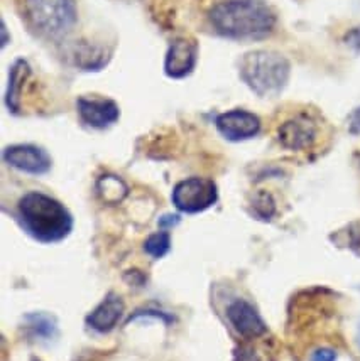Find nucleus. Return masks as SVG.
Returning <instances> with one entry per match:
<instances>
[{"mask_svg":"<svg viewBox=\"0 0 360 361\" xmlns=\"http://www.w3.org/2000/svg\"><path fill=\"white\" fill-rule=\"evenodd\" d=\"M254 209L263 220H269V218L276 213V204H274V200L271 197V195H268V192H260V195L257 196V200L254 201Z\"/></svg>","mask_w":360,"mask_h":361,"instance_id":"dca6fc26","label":"nucleus"},{"mask_svg":"<svg viewBox=\"0 0 360 361\" xmlns=\"http://www.w3.org/2000/svg\"><path fill=\"white\" fill-rule=\"evenodd\" d=\"M215 126L227 140L240 142L256 137L260 132V120L247 110H230L215 118Z\"/></svg>","mask_w":360,"mask_h":361,"instance_id":"6e6552de","label":"nucleus"},{"mask_svg":"<svg viewBox=\"0 0 360 361\" xmlns=\"http://www.w3.org/2000/svg\"><path fill=\"white\" fill-rule=\"evenodd\" d=\"M240 78L259 97H276L289 80L291 64L284 56L271 51H256L240 59Z\"/></svg>","mask_w":360,"mask_h":361,"instance_id":"7ed1b4c3","label":"nucleus"},{"mask_svg":"<svg viewBox=\"0 0 360 361\" xmlns=\"http://www.w3.org/2000/svg\"><path fill=\"white\" fill-rule=\"evenodd\" d=\"M178 223H179L178 214H164V216H162L161 220H160V226L166 231V230H168V228L178 225Z\"/></svg>","mask_w":360,"mask_h":361,"instance_id":"6ab92c4d","label":"nucleus"},{"mask_svg":"<svg viewBox=\"0 0 360 361\" xmlns=\"http://www.w3.org/2000/svg\"><path fill=\"white\" fill-rule=\"evenodd\" d=\"M20 226L41 243L61 242L71 233L73 218L68 208L53 196L32 191L20 197L17 204Z\"/></svg>","mask_w":360,"mask_h":361,"instance_id":"f03ea898","label":"nucleus"},{"mask_svg":"<svg viewBox=\"0 0 360 361\" xmlns=\"http://www.w3.org/2000/svg\"><path fill=\"white\" fill-rule=\"evenodd\" d=\"M198 61V46L190 39H174L164 58V71L169 78L181 80L190 76Z\"/></svg>","mask_w":360,"mask_h":361,"instance_id":"1a4fd4ad","label":"nucleus"},{"mask_svg":"<svg viewBox=\"0 0 360 361\" xmlns=\"http://www.w3.org/2000/svg\"><path fill=\"white\" fill-rule=\"evenodd\" d=\"M349 128H350V132H352L354 135L360 134V106L357 110H354L352 115H350Z\"/></svg>","mask_w":360,"mask_h":361,"instance_id":"a211bd4d","label":"nucleus"},{"mask_svg":"<svg viewBox=\"0 0 360 361\" xmlns=\"http://www.w3.org/2000/svg\"><path fill=\"white\" fill-rule=\"evenodd\" d=\"M25 328H28L29 336L40 339V341H48L53 339L58 333V326L54 317H51L44 312H32L25 316Z\"/></svg>","mask_w":360,"mask_h":361,"instance_id":"ddd939ff","label":"nucleus"},{"mask_svg":"<svg viewBox=\"0 0 360 361\" xmlns=\"http://www.w3.org/2000/svg\"><path fill=\"white\" fill-rule=\"evenodd\" d=\"M124 314V300L117 294H109L98 306L90 312L87 324L97 333L112 331Z\"/></svg>","mask_w":360,"mask_h":361,"instance_id":"f8f14e48","label":"nucleus"},{"mask_svg":"<svg viewBox=\"0 0 360 361\" xmlns=\"http://www.w3.org/2000/svg\"><path fill=\"white\" fill-rule=\"evenodd\" d=\"M218 200L217 184L210 179L190 178L176 184L173 191V204L181 213H201L212 208Z\"/></svg>","mask_w":360,"mask_h":361,"instance_id":"39448f33","label":"nucleus"},{"mask_svg":"<svg viewBox=\"0 0 360 361\" xmlns=\"http://www.w3.org/2000/svg\"><path fill=\"white\" fill-rule=\"evenodd\" d=\"M316 126L306 115H299L284 122L277 130V140L289 150H303L316 140Z\"/></svg>","mask_w":360,"mask_h":361,"instance_id":"9d476101","label":"nucleus"},{"mask_svg":"<svg viewBox=\"0 0 360 361\" xmlns=\"http://www.w3.org/2000/svg\"><path fill=\"white\" fill-rule=\"evenodd\" d=\"M98 195L109 203H115V201L124 200V196L127 195V186L122 179L115 178L112 174L104 176L98 180Z\"/></svg>","mask_w":360,"mask_h":361,"instance_id":"4468645a","label":"nucleus"},{"mask_svg":"<svg viewBox=\"0 0 360 361\" xmlns=\"http://www.w3.org/2000/svg\"><path fill=\"white\" fill-rule=\"evenodd\" d=\"M4 161L20 173L34 176L46 174L51 169V157L44 149L31 144L11 145L4 150Z\"/></svg>","mask_w":360,"mask_h":361,"instance_id":"423d86ee","label":"nucleus"},{"mask_svg":"<svg viewBox=\"0 0 360 361\" xmlns=\"http://www.w3.org/2000/svg\"><path fill=\"white\" fill-rule=\"evenodd\" d=\"M357 343H359V348H360V324H359V333H357Z\"/></svg>","mask_w":360,"mask_h":361,"instance_id":"aec40b11","label":"nucleus"},{"mask_svg":"<svg viewBox=\"0 0 360 361\" xmlns=\"http://www.w3.org/2000/svg\"><path fill=\"white\" fill-rule=\"evenodd\" d=\"M310 361H337V353L330 348H318L313 351Z\"/></svg>","mask_w":360,"mask_h":361,"instance_id":"f3484780","label":"nucleus"},{"mask_svg":"<svg viewBox=\"0 0 360 361\" xmlns=\"http://www.w3.org/2000/svg\"><path fill=\"white\" fill-rule=\"evenodd\" d=\"M208 20L218 36L239 41L264 39L276 25V16L263 0H222L210 8Z\"/></svg>","mask_w":360,"mask_h":361,"instance_id":"f257e3e1","label":"nucleus"},{"mask_svg":"<svg viewBox=\"0 0 360 361\" xmlns=\"http://www.w3.org/2000/svg\"><path fill=\"white\" fill-rule=\"evenodd\" d=\"M80 120L85 126L104 130L119 120V106L114 100L102 97H81L76 102Z\"/></svg>","mask_w":360,"mask_h":361,"instance_id":"0eeeda50","label":"nucleus"},{"mask_svg":"<svg viewBox=\"0 0 360 361\" xmlns=\"http://www.w3.org/2000/svg\"><path fill=\"white\" fill-rule=\"evenodd\" d=\"M169 248H171V238L168 231L161 230L160 233L151 235L144 242V252L148 253V255L154 257V259H161V257H164L166 253L169 252Z\"/></svg>","mask_w":360,"mask_h":361,"instance_id":"2eb2a0df","label":"nucleus"},{"mask_svg":"<svg viewBox=\"0 0 360 361\" xmlns=\"http://www.w3.org/2000/svg\"><path fill=\"white\" fill-rule=\"evenodd\" d=\"M24 14L40 36L59 39L76 23L75 0H24Z\"/></svg>","mask_w":360,"mask_h":361,"instance_id":"20e7f679","label":"nucleus"},{"mask_svg":"<svg viewBox=\"0 0 360 361\" xmlns=\"http://www.w3.org/2000/svg\"><path fill=\"white\" fill-rule=\"evenodd\" d=\"M227 317H229L234 329L244 338H257L268 329L257 309L252 304H248L247 300L239 299L230 304L229 309H227Z\"/></svg>","mask_w":360,"mask_h":361,"instance_id":"9b49d317","label":"nucleus"}]
</instances>
